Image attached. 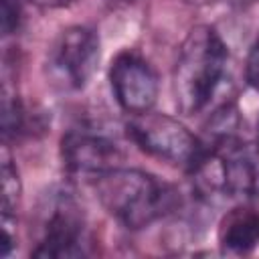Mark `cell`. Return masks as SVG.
Listing matches in <instances>:
<instances>
[{
	"label": "cell",
	"mask_w": 259,
	"mask_h": 259,
	"mask_svg": "<svg viewBox=\"0 0 259 259\" xmlns=\"http://www.w3.org/2000/svg\"><path fill=\"white\" fill-rule=\"evenodd\" d=\"M20 2H28L38 8H65V6L73 4L75 0H20Z\"/></svg>",
	"instance_id": "obj_12"
},
{
	"label": "cell",
	"mask_w": 259,
	"mask_h": 259,
	"mask_svg": "<svg viewBox=\"0 0 259 259\" xmlns=\"http://www.w3.org/2000/svg\"><path fill=\"white\" fill-rule=\"evenodd\" d=\"M61 158L69 172L93 178L123 164L121 146L93 123L69 127L61 138Z\"/></svg>",
	"instance_id": "obj_7"
},
{
	"label": "cell",
	"mask_w": 259,
	"mask_h": 259,
	"mask_svg": "<svg viewBox=\"0 0 259 259\" xmlns=\"http://www.w3.org/2000/svg\"><path fill=\"white\" fill-rule=\"evenodd\" d=\"M109 83L117 105L130 113H146L154 109L160 93V79L156 69L142 55L121 51L109 67Z\"/></svg>",
	"instance_id": "obj_8"
},
{
	"label": "cell",
	"mask_w": 259,
	"mask_h": 259,
	"mask_svg": "<svg viewBox=\"0 0 259 259\" xmlns=\"http://www.w3.org/2000/svg\"><path fill=\"white\" fill-rule=\"evenodd\" d=\"M186 2H192V4H208V2H214V0H186Z\"/></svg>",
	"instance_id": "obj_13"
},
{
	"label": "cell",
	"mask_w": 259,
	"mask_h": 259,
	"mask_svg": "<svg viewBox=\"0 0 259 259\" xmlns=\"http://www.w3.org/2000/svg\"><path fill=\"white\" fill-rule=\"evenodd\" d=\"M245 77L247 83L259 91V34L255 38V42L251 45V51L247 55V65H245Z\"/></svg>",
	"instance_id": "obj_11"
},
{
	"label": "cell",
	"mask_w": 259,
	"mask_h": 259,
	"mask_svg": "<svg viewBox=\"0 0 259 259\" xmlns=\"http://www.w3.org/2000/svg\"><path fill=\"white\" fill-rule=\"evenodd\" d=\"M229 63V49L210 24H196L184 36L172 71L174 103L182 115L204 111L214 99Z\"/></svg>",
	"instance_id": "obj_2"
},
{
	"label": "cell",
	"mask_w": 259,
	"mask_h": 259,
	"mask_svg": "<svg viewBox=\"0 0 259 259\" xmlns=\"http://www.w3.org/2000/svg\"><path fill=\"white\" fill-rule=\"evenodd\" d=\"M194 190L206 202L249 200L259 196V140H229L208 146L190 170Z\"/></svg>",
	"instance_id": "obj_3"
},
{
	"label": "cell",
	"mask_w": 259,
	"mask_h": 259,
	"mask_svg": "<svg viewBox=\"0 0 259 259\" xmlns=\"http://www.w3.org/2000/svg\"><path fill=\"white\" fill-rule=\"evenodd\" d=\"M125 130L140 150L188 172L200 162L208 148L182 121L152 109L132 115Z\"/></svg>",
	"instance_id": "obj_5"
},
{
	"label": "cell",
	"mask_w": 259,
	"mask_h": 259,
	"mask_svg": "<svg viewBox=\"0 0 259 259\" xmlns=\"http://www.w3.org/2000/svg\"><path fill=\"white\" fill-rule=\"evenodd\" d=\"M219 245L223 253L247 255L259 247V210L253 206L231 208L219 225Z\"/></svg>",
	"instance_id": "obj_9"
},
{
	"label": "cell",
	"mask_w": 259,
	"mask_h": 259,
	"mask_svg": "<svg viewBox=\"0 0 259 259\" xmlns=\"http://www.w3.org/2000/svg\"><path fill=\"white\" fill-rule=\"evenodd\" d=\"M101 59L99 34L83 24L59 32L47 53L45 71L49 81L61 91H81L93 79Z\"/></svg>",
	"instance_id": "obj_6"
},
{
	"label": "cell",
	"mask_w": 259,
	"mask_h": 259,
	"mask_svg": "<svg viewBox=\"0 0 259 259\" xmlns=\"http://www.w3.org/2000/svg\"><path fill=\"white\" fill-rule=\"evenodd\" d=\"M89 180L99 204L130 231L146 229L180 206V192L172 184L140 168L121 164Z\"/></svg>",
	"instance_id": "obj_1"
},
{
	"label": "cell",
	"mask_w": 259,
	"mask_h": 259,
	"mask_svg": "<svg viewBox=\"0 0 259 259\" xmlns=\"http://www.w3.org/2000/svg\"><path fill=\"white\" fill-rule=\"evenodd\" d=\"M36 241L30 249L38 259H75L91 255V237L77 196L65 186H53L36 206Z\"/></svg>",
	"instance_id": "obj_4"
},
{
	"label": "cell",
	"mask_w": 259,
	"mask_h": 259,
	"mask_svg": "<svg viewBox=\"0 0 259 259\" xmlns=\"http://www.w3.org/2000/svg\"><path fill=\"white\" fill-rule=\"evenodd\" d=\"M2 34L10 36L20 28V0H2Z\"/></svg>",
	"instance_id": "obj_10"
}]
</instances>
